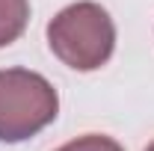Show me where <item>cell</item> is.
<instances>
[{
  "label": "cell",
  "mask_w": 154,
  "mask_h": 151,
  "mask_svg": "<svg viewBox=\"0 0 154 151\" xmlns=\"http://www.w3.org/2000/svg\"><path fill=\"white\" fill-rule=\"evenodd\" d=\"M57 151H125L116 139L110 136H101V133H86V136H80V139H71V142H65L62 148Z\"/></svg>",
  "instance_id": "4"
},
{
  "label": "cell",
  "mask_w": 154,
  "mask_h": 151,
  "mask_svg": "<svg viewBox=\"0 0 154 151\" xmlns=\"http://www.w3.org/2000/svg\"><path fill=\"white\" fill-rule=\"evenodd\" d=\"M48 45L54 57L74 71H95L107 65L116 48V24L98 3H71L48 24Z\"/></svg>",
  "instance_id": "1"
},
{
  "label": "cell",
  "mask_w": 154,
  "mask_h": 151,
  "mask_svg": "<svg viewBox=\"0 0 154 151\" xmlns=\"http://www.w3.org/2000/svg\"><path fill=\"white\" fill-rule=\"evenodd\" d=\"M59 113L57 89L36 71H0V142H24L45 131Z\"/></svg>",
  "instance_id": "2"
},
{
  "label": "cell",
  "mask_w": 154,
  "mask_h": 151,
  "mask_svg": "<svg viewBox=\"0 0 154 151\" xmlns=\"http://www.w3.org/2000/svg\"><path fill=\"white\" fill-rule=\"evenodd\" d=\"M145 151H154V142H151V145H148V148H145Z\"/></svg>",
  "instance_id": "5"
},
{
  "label": "cell",
  "mask_w": 154,
  "mask_h": 151,
  "mask_svg": "<svg viewBox=\"0 0 154 151\" xmlns=\"http://www.w3.org/2000/svg\"><path fill=\"white\" fill-rule=\"evenodd\" d=\"M30 0H0V48L12 45L27 30Z\"/></svg>",
  "instance_id": "3"
}]
</instances>
